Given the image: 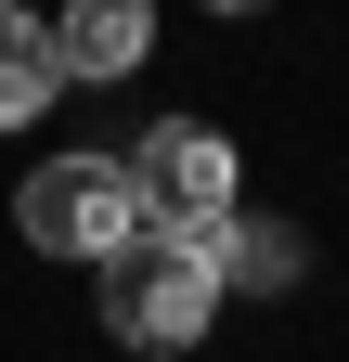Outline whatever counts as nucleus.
Wrapping results in <instances>:
<instances>
[{
    "label": "nucleus",
    "instance_id": "2",
    "mask_svg": "<svg viewBox=\"0 0 349 362\" xmlns=\"http://www.w3.org/2000/svg\"><path fill=\"white\" fill-rule=\"evenodd\" d=\"M104 324L129 349H194L207 324H220V272H207V246L182 233H129L104 259Z\"/></svg>",
    "mask_w": 349,
    "mask_h": 362
},
{
    "label": "nucleus",
    "instance_id": "5",
    "mask_svg": "<svg viewBox=\"0 0 349 362\" xmlns=\"http://www.w3.org/2000/svg\"><path fill=\"white\" fill-rule=\"evenodd\" d=\"M207 272H220V298H233V285L272 298V285H297V272H311V246H297L285 220H246V207H233L220 233H207Z\"/></svg>",
    "mask_w": 349,
    "mask_h": 362
},
{
    "label": "nucleus",
    "instance_id": "4",
    "mask_svg": "<svg viewBox=\"0 0 349 362\" xmlns=\"http://www.w3.org/2000/svg\"><path fill=\"white\" fill-rule=\"evenodd\" d=\"M155 52V0H65L52 13V65L65 78H129Z\"/></svg>",
    "mask_w": 349,
    "mask_h": 362
},
{
    "label": "nucleus",
    "instance_id": "3",
    "mask_svg": "<svg viewBox=\"0 0 349 362\" xmlns=\"http://www.w3.org/2000/svg\"><path fill=\"white\" fill-rule=\"evenodd\" d=\"M129 181H143V233H182V246H207V233L233 220V194H246L233 143L194 129V117H155L143 143H129Z\"/></svg>",
    "mask_w": 349,
    "mask_h": 362
},
{
    "label": "nucleus",
    "instance_id": "8",
    "mask_svg": "<svg viewBox=\"0 0 349 362\" xmlns=\"http://www.w3.org/2000/svg\"><path fill=\"white\" fill-rule=\"evenodd\" d=\"M0 13H26V0H0Z\"/></svg>",
    "mask_w": 349,
    "mask_h": 362
},
{
    "label": "nucleus",
    "instance_id": "7",
    "mask_svg": "<svg viewBox=\"0 0 349 362\" xmlns=\"http://www.w3.org/2000/svg\"><path fill=\"white\" fill-rule=\"evenodd\" d=\"M207 13H259V0H207Z\"/></svg>",
    "mask_w": 349,
    "mask_h": 362
},
{
    "label": "nucleus",
    "instance_id": "6",
    "mask_svg": "<svg viewBox=\"0 0 349 362\" xmlns=\"http://www.w3.org/2000/svg\"><path fill=\"white\" fill-rule=\"evenodd\" d=\"M52 90H65V65H52V26H39V13H0V129H26Z\"/></svg>",
    "mask_w": 349,
    "mask_h": 362
},
{
    "label": "nucleus",
    "instance_id": "1",
    "mask_svg": "<svg viewBox=\"0 0 349 362\" xmlns=\"http://www.w3.org/2000/svg\"><path fill=\"white\" fill-rule=\"evenodd\" d=\"M13 220H26L39 259H91L104 272L129 233H143V181H129V156H39L26 194H13Z\"/></svg>",
    "mask_w": 349,
    "mask_h": 362
}]
</instances>
